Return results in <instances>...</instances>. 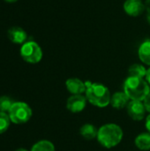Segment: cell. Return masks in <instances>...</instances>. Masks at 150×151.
<instances>
[{
	"instance_id": "obj_3",
	"label": "cell",
	"mask_w": 150,
	"mask_h": 151,
	"mask_svg": "<svg viewBox=\"0 0 150 151\" xmlns=\"http://www.w3.org/2000/svg\"><path fill=\"white\" fill-rule=\"evenodd\" d=\"M123 91L130 101H141L150 93V86L144 78L128 76L123 84Z\"/></svg>"
},
{
	"instance_id": "obj_13",
	"label": "cell",
	"mask_w": 150,
	"mask_h": 151,
	"mask_svg": "<svg viewBox=\"0 0 150 151\" xmlns=\"http://www.w3.org/2000/svg\"><path fill=\"white\" fill-rule=\"evenodd\" d=\"M80 135L87 141H91L94 139L97 138V134H98V129L92 124L87 123L81 126L80 129Z\"/></svg>"
},
{
	"instance_id": "obj_7",
	"label": "cell",
	"mask_w": 150,
	"mask_h": 151,
	"mask_svg": "<svg viewBox=\"0 0 150 151\" xmlns=\"http://www.w3.org/2000/svg\"><path fill=\"white\" fill-rule=\"evenodd\" d=\"M88 100L84 95H72L66 101V108L72 113H79L85 110Z\"/></svg>"
},
{
	"instance_id": "obj_12",
	"label": "cell",
	"mask_w": 150,
	"mask_h": 151,
	"mask_svg": "<svg viewBox=\"0 0 150 151\" xmlns=\"http://www.w3.org/2000/svg\"><path fill=\"white\" fill-rule=\"evenodd\" d=\"M138 57L142 64L150 66V40L143 42L138 49Z\"/></svg>"
},
{
	"instance_id": "obj_15",
	"label": "cell",
	"mask_w": 150,
	"mask_h": 151,
	"mask_svg": "<svg viewBox=\"0 0 150 151\" xmlns=\"http://www.w3.org/2000/svg\"><path fill=\"white\" fill-rule=\"evenodd\" d=\"M148 69L141 64H133L128 68V76L144 78L146 77Z\"/></svg>"
},
{
	"instance_id": "obj_24",
	"label": "cell",
	"mask_w": 150,
	"mask_h": 151,
	"mask_svg": "<svg viewBox=\"0 0 150 151\" xmlns=\"http://www.w3.org/2000/svg\"><path fill=\"white\" fill-rule=\"evenodd\" d=\"M147 20H148L149 24L150 25V14H147Z\"/></svg>"
},
{
	"instance_id": "obj_8",
	"label": "cell",
	"mask_w": 150,
	"mask_h": 151,
	"mask_svg": "<svg viewBox=\"0 0 150 151\" xmlns=\"http://www.w3.org/2000/svg\"><path fill=\"white\" fill-rule=\"evenodd\" d=\"M123 8L127 15L131 17H138L145 11V4L141 0H126Z\"/></svg>"
},
{
	"instance_id": "obj_19",
	"label": "cell",
	"mask_w": 150,
	"mask_h": 151,
	"mask_svg": "<svg viewBox=\"0 0 150 151\" xmlns=\"http://www.w3.org/2000/svg\"><path fill=\"white\" fill-rule=\"evenodd\" d=\"M143 104H144V106L146 108L147 112H149L150 113V93L146 96V98L143 100Z\"/></svg>"
},
{
	"instance_id": "obj_6",
	"label": "cell",
	"mask_w": 150,
	"mask_h": 151,
	"mask_svg": "<svg viewBox=\"0 0 150 151\" xmlns=\"http://www.w3.org/2000/svg\"><path fill=\"white\" fill-rule=\"evenodd\" d=\"M128 116L134 121H141L145 119L146 108L141 101H130L126 106Z\"/></svg>"
},
{
	"instance_id": "obj_11",
	"label": "cell",
	"mask_w": 150,
	"mask_h": 151,
	"mask_svg": "<svg viewBox=\"0 0 150 151\" xmlns=\"http://www.w3.org/2000/svg\"><path fill=\"white\" fill-rule=\"evenodd\" d=\"M130 102V99L124 91H118L111 95V105L116 110H121L126 108Z\"/></svg>"
},
{
	"instance_id": "obj_23",
	"label": "cell",
	"mask_w": 150,
	"mask_h": 151,
	"mask_svg": "<svg viewBox=\"0 0 150 151\" xmlns=\"http://www.w3.org/2000/svg\"><path fill=\"white\" fill-rule=\"evenodd\" d=\"M5 2H7V3H15V2H17L18 0H4Z\"/></svg>"
},
{
	"instance_id": "obj_17",
	"label": "cell",
	"mask_w": 150,
	"mask_h": 151,
	"mask_svg": "<svg viewBox=\"0 0 150 151\" xmlns=\"http://www.w3.org/2000/svg\"><path fill=\"white\" fill-rule=\"evenodd\" d=\"M14 103L15 102L9 96H1L0 97V111L8 113Z\"/></svg>"
},
{
	"instance_id": "obj_9",
	"label": "cell",
	"mask_w": 150,
	"mask_h": 151,
	"mask_svg": "<svg viewBox=\"0 0 150 151\" xmlns=\"http://www.w3.org/2000/svg\"><path fill=\"white\" fill-rule=\"evenodd\" d=\"M65 87L72 95H83L86 92V83L79 78L67 79Z\"/></svg>"
},
{
	"instance_id": "obj_22",
	"label": "cell",
	"mask_w": 150,
	"mask_h": 151,
	"mask_svg": "<svg viewBox=\"0 0 150 151\" xmlns=\"http://www.w3.org/2000/svg\"><path fill=\"white\" fill-rule=\"evenodd\" d=\"M145 79H146V81H148V83L149 84V86H150V66H149V68L148 69V71H147V74H146Z\"/></svg>"
},
{
	"instance_id": "obj_21",
	"label": "cell",
	"mask_w": 150,
	"mask_h": 151,
	"mask_svg": "<svg viewBox=\"0 0 150 151\" xmlns=\"http://www.w3.org/2000/svg\"><path fill=\"white\" fill-rule=\"evenodd\" d=\"M145 11L147 12V14H150V0L145 1Z\"/></svg>"
},
{
	"instance_id": "obj_20",
	"label": "cell",
	"mask_w": 150,
	"mask_h": 151,
	"mask_svg": "<svg viewBox=\"0 0 150 151\" xmlns=\"http://www.w3.org/2000/svg\"><path fill=\"white\" fill-rule=\"evenodd\" d=\"M145 127L148 132L150 134V113L146 117V122H145Z\"/></svg>"
},
{
	"instance_id": "obj_4",
	"label": "cell",
	"mask_w": 150,
	"mask_h": 151,
	"mask_svg": "<svg viewBox=\"0 0 150 151\" xmlns=\"http://www.w3.org/2000/svg\"><path fill=\"white\" fill-rule=\"evenodd\" d=\"M8 115L11 123L21 125L30 120L33 115V111L27 104L23 102H15L10 109Z\"/></svg>"
},
{
	"instance_id": "obj_10",
	"label": "cell",
	"mask_w": 150,
	"mask_h": 151,
	"mask_svg": "<svg viewBox=\"0 0 150 151\" xmlns=\"http://www.w3.org/2000/svg\"><path fill=\"white\" fill-rule=\"evenodd\" d=\"M9 40L16 44H24L27 39V32L19 27H12L8 30L7 33Z\"/></svg>"
},
{
	"instance_id": "obj_25",
	"label": "cell",
	"mask_w": 150,
	"mask_h": 151,
	"mask_svg": "<svg viewBox=\"0 0 150 151\" xmlns=\"http://www.w3.org/2000/svg\"><path fill=\"white\" fill-rule=\"evenodd\" d=\"M15 151H28V150H26V149L20 148V149H18V150H16Z\"/></svg>"
},
{
	"instance_id": "obj_14",
	"label": "cell",
	"mask_w": 150,
	"mask_h": 151,
	"mask_svg": "<svg viewBox=\"0 0 150 151\" xmlns=\"http://www.w3.org/2000/svg\"><path fill=\"white\" fill-rule=\"evenodd\" d=\"M135 146L142 151L150 150V134L148 133H142L137 135V137L134 140Z\"/></svg>"
},
{
	"instance_id": "obj_16",
	"label": "cell",
	"mask_w": 150,
	"mask_h": 151,
	"mask_svg": "<svg viewBox=\"0 0 150 151\" xmlns=\"http://www.w3.org/2000/svg\"><path fill=\"white\" fill-rule=\"evenodd\" d=\"M30 151H56L54 144L48 140H42L35 142Z\"/></svg>"
},
{
	"instance_id": "obj_2",
	"label": "cell",
	"mask_w": 150,
	"mask_h": 151,
	"mask_svg": "<svg viewBox=\"0 0 150 151\" xmlns=\"http://www.w3.org/2000/svg\"><path fill=\"white\" fill-rule=\"evenodd\" d=\"M124 132L121 127L114 123H109L103 125L98 129L96 139L103 148L112 149L122 142Z\"/></svg>"
},
{
	"instance_id": "obj_5",
	"label": "cell",
	"mask_w": 150,
	"mask_h": 151,
	"mask_svg": "<svg viewBox=\"0 0 150 151\" xmlns=\"http://www.w3.org/2000/svg\"><path fill=\"white\" fill-rule=\"evenodd\" d=\"M19 52L22 59L29 64L39 63L43 56L41 46L34 41H27L22 44Z\"/></svg>"
},
{
	"instance_id": "obj_18",
	"label": "cell",
	"mask_w": 150,
	"mask_h": 151,
	"mask_svg": "<svg viewBox=\"0 0 150 151\" xmlns=\"http://www.w3.org/2000/svg\"><path fill=\"white\" fill-rule=\"evenodd\" d=\"M11 119L8 113L0 111V134L5 133L11 124Z\"/></svg>"
},
{
	"instance_id": "obj_1",
	"label": "cell",
	"mask_w": 150,
	"mask_h": 151,
	"mask_svg": "<svg viewBox=\"0 0 150 151\" xmlns=\"http://www.w3.org/2000/svg\"><path fill=\"white\" fill-rule=\"evenodd\" d=\"M86 83V98L89 104L95 107L104 108L111 104V94L109 88L98 82L88 81Z\"/></svg>"
}]
</instances>
